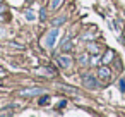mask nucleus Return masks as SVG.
I'll return each mask as SVG.
<instances>
[{
  "mask_svg": "<svg viewBox=\"0 0 125 117\" xmlns=\"http://www.w3.org/2000/svg\"><path fill=\"white\" fill-rule=\"evenodd\" d=\"M81 64H82V65H87V53H84V55L81 57Z\"/></svg>",
  "mask_w": 125,
  "mask_h": 117,
  "instance_id": "nucleus-14",
  "label": "nucleus"
},
{
  "mask_svg": "<svg viewBox=\"0 0 125 117\" xmlns=\"http://www.w3.org/2000/svg\"><path fill=\"white\" fill-rule=\"evenodd\" d=\"M62 2H63V0H52V2H50V11H57Z\"/></svg>",
  "mask_w": 125,
  "mask_h": 117,
  "instance_id": "nucleus-7",
  "label": "nucleus"
},
{
  "mask_svg": "<svg viewBox=\"0 0 125 117\" xmlns=\"http://www.w3.org/2000/svg\"><path fill=\"white\" fill-rule=\"evenodd\" d=\"M67 21V16H62V17H57V19H53V26H60V24H63Z\"/></svg>",
  "mask_w": 125,
  "mask_h": 117,
  "instance_id": "nucleus-9",
  "label": "nucleus"
},
{
  "mask_svg": "<svg viewBox=\"0 0 125 117\" xmlns=\"http://www.w3.org/2000/svg\"><path fill=\"white\" fill-rule=\"evenodd\" d=\"M0 2H2V0H0Z\"/></svg>",
  "mask_w": 125,
  "mask_h": 117,
  "instance_id": "nucleus-16",
  "label": "nucleus"
},
{
  "mask_svg": "<svg viewBox=\"0 0 125 117\" xmlns=\"http://www.w3.org/2000/svg\"><path fill=\"white\" fill-rule=\"evenodd\" d=\"M113 53H115V52H113V50H108V52H106V55H104V57H103V62H104V64H108V62H110V60H111V59H113V57H115V55H113Z\"/></svg>",
  "mask_w": 125,
  "mask_h": 117,
  "instance_id": "nucleus-8",
  "label": "nucleus"
},
{
  "mask_svg": "<svg viewBox=\"0 0 125 117\" xmlns=\"http://www.w3.org/2000/svg\"><path fill=\"white\" fill-rule=\"evenodd\" d=\"M84 86H86L87 90H96V88H98V83H96V79H94L93 76H87V78L84 79Z\"/></svg>",
  "mask_w": 125,
  "mask_h": 117,
  "instance_id": "nucleus-5",
  "label": "nucleus"
},
{
  "mask_svg": "<svg viewBox=\"0 0 125 117\" xmlns=\"http://www.w3.org/2000/svg\"><path fill=\"white\" fill-rule=\"evenodd\" d=\"M70 48H72V41H70V38H69V36H65V38H63V41H62V50H63V52H69Z\"/></svg>",
  "mask_w": 125,
  "mask_h": 117,
  "instance_id": "nucleus-6",
  "label": "nucleus"
},
{
  "mask_svg": "<svg viewBox=\"0 0 125 117\" xmlns=\"http://www.w3.org/2000/svg\"><path fill=\"white\" fill-rule=\"evenodd\" d=\"M5 74H7V72H5V71H2V69H0V78H4V76H5Z\"/></svg>",
  "mask_w": 125,
  "mask_h": 117,
  "instance_id": "nucleus-15",
  "label": "nucleus"
},
{
  "mask_svg": "<svg viewBox=\"0 0 125 117\" xmlns=\"http://www.w3.org/2000/svg\"><path fill=\"white\" fill-rule=\"evenodd\" d=\"M58 64H60L62 67L69 69V67H72V59H70L69 55H60V57H58Z\"/></svg>",
  "mask_w": 125,
  "mask_h": 117,
  "instance_id": "nucleus-4",
  "label": "nucleus"
},
{
  "mask_svg": "<svg viewBox=\"0 0 125 117\" xmlns=\"http://www.w3.org/2000/svg\"><path fill=\"white\" fill-rule=\"evenodd\" d=\"M26 19L28 21H34L36 19V16L33 14V11H26Z\"/></svg>",
  "mask_w": 125,
  "mask_h": 117,
  "instance_id": "nucleus-12",
  "label": "nucleus"
},
{
  "mask_svg": "<svg viewBox=\"0 0 125 117\" xmlns=\"http://www.w3.org/2000/svg\"><path fill=\"white\" fill-rule=\"evenodd\" d=\"M58 35H60L58 28L50 29V31H48V35H46V36H45V40H43V45H45L46 48H53V47L57 45V38H58Z\"/></svg>",
  "mask_w": 125,
  "mask_h": 117,
  "instance_id": "nucleus-1",
  "label": "nucleus"
},
{
  "mask_svg": "<svg viewBox=\"0 0 125 117\" xmlns=\"http://www.w3.org/2000/svg\"><path fill=\"white\" fill-rule=\"evenodd\" d=\"M89 52H94V55H98V52H99V47H98L96 43H89Z\"/></svg>",
  "mask_w": 125,
  "mask_h": 117,
  "instance_id": "nucleus-10",
  "label": "nucleus"
},
{
  "mask_svg": "<svg viewBox=\"0 0 125 117\" xmlns=\"http://www.w3.org/2000/svg\"><path fill=\"white\" fill-rule=\"evenodd\" d=\"M62 90H65V91H70V93H77V90L75 88H72V86H60Z\"/></svg>",
  "mask_w": 125,
  "mask_h": 117,
  "instance_id": "nucleus-13",
  "label": "nucleus"
},
{
  "mask_svg": "<svg viewBox=\"0 0 125 117\" xmlns=\"http://www.w3.org/2000/svg\"><path fill=\"white\" fill-rule=\"evenodd\" d=\"M118 90H120L122 93L125 91V78H120V79H118Z\"/></svg>",
  "mask_w": 125,
  "mask_h": 117,
  "instance_id": "nucleus-11",
  "label": "nucleus"
},
{
  "mask_svg": "<svg viewBox=\"0 0 125 117\" xmlns=\"http://www.w3.org/2000/svg\"><path fill=\"white\" fill-rule=\"evenodd\" d=\"M41 93H45V90H41V88H26V90L19 91V95H22V96H34V95H41Z\"/></svg>",
  "mask_w": 125,
  "mask_h": 117,
  "instance_id": "nucleus-2",
  "label": "nucleus"
},
{
  "mask_svg": "<svg viewBox=\"0 0 125 117\" xmlns=\"http://www.w3.org/2000/svg\"><path fill=\"white\" fill-rule=\"evenodd\" d=\"M110 76H111V72H110V69H108V67H104V65H103V67H99V69H98V78H99L101 81H108V79H110Z\"/></svg>",
  "mask_w": 125,
  "mask_h": 117,
  "instance_id": "nucleus-3",
  "label": "nucleus"
}]
</instances>
